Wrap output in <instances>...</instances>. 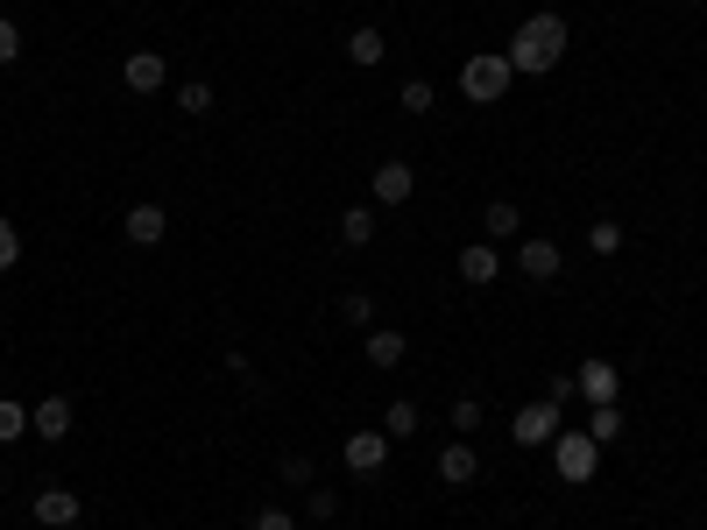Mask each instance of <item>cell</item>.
Here are the masks:
<instances>
[{
    "mask_svg": "<svg viewBox=\"0 0 707 530\" xmlns=\"http://www.w3.org/2000/svg\"><path fill=\"white\" fill-rule=\"evenodd\" d=\"M509 71H523V79H538V71H552L566 57V22L559 14H531V22L517 28V36H509Z\"/></svg>",
    "mask_w": 707,
    "mask_h": 530,
    "instance_id": "6da1fadb",
    "label": "cell"
},
{
    "mask_svg": "<svg viewBox=\"0 0 707 530\" xmlns=\"http://www.w3.org/2000/svg\"><path fill=\"white\" fill-rule=\"evenodd\" d=\"M509 79H517V71H509L503 50H474L468 64H460V93H468L474 106H495V99L509 93Z\"/></svg>",
    "mask_w": 707,
    "mask_h": 530,
    "instance_id": "7a4b0ae2",
    "label": "cell"
},
{
    "mask_svg": "<svg viewBox=\"0 0 707 530\" xmlns=\"http://www.w3.org/2000/svg\"><path fill=\"white\" fill-rule=\"evenodd\" d=\"M552 467H559L566 488H588V481L601 474V446L588 432H566V424H559V438H552Z\"/></svg>",
    "mask_w": 707,
    "mask_h": 530,
    "instance_id": "3957f363",
    "label": "cell"
},
{
    "mask_svg": "<svg viewBox=\"0 0 707 530\" xmlns=\"http://www.w3.org/2000/svg\"><path fill=\"white\" fill-rule=\"evenodd\" d=\"M559 411H566V403L531 397V403L517 411V424H509V432H517V446H552V438H559Z\"/></svg>",
    "mask_w": 707,
    "mask_h": 530,
    "instance_id": "277c9868",
    "label": "cell"
},
{
    "mask_svg": "<svg viewBox=\"0 0 707 530\" xmlns=\"http://www.w3.org/2000/svg\"><path fill=\"white\" fill-rule=\"evenodd\" d=\"M375 205H411V191H417V170L403 156H389V163H375Z\"/></svg>",
    "mask_w": 707,
    "mask_h": 530,
    "instance_id": "5b68a950",
    "label": "cell"
},
{
    "mask_svg": "<svg viewBox=\"0 0 707 530\" xmlns=\"http://www.w3.org/2000/svg\"><path fill=\"white\" fill-rule=\"evenodd\" d=\"M120 79H128V93H163V85H170V64H163V50H128Z\"/></svg>",
    "mask_w": 707,
    "mask_h": 530,
    "instance_id": "8992f818",
    "label": "cell"
},
{
    "mask_svg": "<svg viewBox=\"0 0 707 530\" xmlns=\"http://www.w3.org/2000/svg\"><path fill=\"white\" fill-rule=\"evenodd\" d=\"M79 517H85V503H79L71 488H43V495H36V523H43V530H71Z\"/></svg>",
    "mask_w": 707,
    "mask_h": 530,
    "instance_id": "52a82bcc",
    "label": "cell"
},
{
    "mask_svg": "<svg viewBox=\"0 0 707 530\" xmlns=\"http://www.w3.org/2000/svg\"><path fill=\"white\" fill-rule=\"evenodd\" d=\"M474 474H481V452L468 446V438H446V452H439V481H446V488H468Z\"/></svg>",
    "mask_w": 707,
    "mask_h": 530,
    "instance_id": "ba28073f",
    "label": "cell"
},
{
    "mask_svg": "<svg viewBox=\"0 0 707 530\" xmlns=\"http://www.w3.org/2000/svg\"><path fill=\"white\" fill-rule=\"evenodd\" d=\"M340 452H347L354 474H382V460H389V432H354Z\"/></svg>",
    "mask_w": 707,
    "mask_h": 530,
    "instance_id": "9c48e42d",
    "label": "cell"
},
{
    "mask_svg": "<svg viewBox=\"0 0 707 530\" xmlns=\"http://www.w3.org/2000/svg\"><path fill=\"white\" fill-rule=\"evenodd\" d=\"M580 397L588 403H615V389H623V375H615V361H580Z\"/></svg>",
    "mask_w": 707,
    "mask_h": 530,
    "instance_id": "30bf717a",
    "label": "cell"
},
{
    "mask_svg": "<svg viewBox=\"0 0 707 530\" xmlns=\"http://www.w3.org/2000/svg\"><path fill=\"white\" fill-rule=\"evenodd\" d=\"M517 269L531 283H552V276H559V240H523V248H517Z\"/></svg>",
    "mask_w": 707,
    "mask_h": 530,
    "instance_id": "8fae6325",
    "label": "cell"
},
{
    "mask_svg": "<svg viewBox=\"0 0 707 530\" xmlns=\"http://www.w3.org/2000/svg\"><path fill=\"white\" fill-rule=\"evenodd\" d=\"M28 432L36 438H71V397H43L36 411H28Z\"/></svg>",
    "mask_w": 707,
    "mask_h": 530,
    "instance_id": "7c38bea8",
    "label": "cell"
},
{
    "mask_svg": "<svg viewBox=\"0 0 707 530\" xmlns=\"http://www.w3.org/2000/svg\"><path fill=\"white\" fill-rule=\"evenodd\" d=\"M163 234H170V220H163V205H128V240H134V248H156Z\"/></svg>",
    "mask_w": 707,
    "mask_h": 530,
    "instance_id": "4fadbf2b",
    "label": "cell"
},
{
    "mask_svg": "<svg viewBox=\"0 0 707 530\" xmlns=\"http://www.w3.org/2000/svg\"><path fill=\"white\" fill-rule=\"evenodd\" d=\"M460 276H468V283H495V276H503V255H495V240L460 248Z\"/></svg>",
    "mask_w": 707,
    "mask_h": 530,
    "instance_id": "5bb4252c",
    "label": "cell"
},
{
    "mask_svg": "<svg viewBox=\"0 0 707 530\" xmlns=\"http://www.w3.org/2000/svg\"><path fill=\"white\" fill-rule=\"evenodd\" d=\"M403 354H411V340H403L397 326H375L368 332V368H397Z\"/></svg>",
    "mask_w": 707,
    "mask_h": 530,
    "instance_id": "9a60e30c",
    "label": "cell"
},
{
    "mask_svg": "<svg viewBox=\"0 0 707 530\" xmlns=\"http://www.w3.org/2000/svg\"><path fill=\"white\" fill-rule=\"evenodd\" d=\"M481 234H488V240H517L523 234V212L509 205V199H495L488 212H481Z\"/></svg>",
    "mask_w": 707,
    "mask_h": 530,
    "instance_id": "2e32d148",
    "label": "cell"
},
{
    "mask_svg": "<svg viewBox=\"0 0 707 530\" xmlns=\"http://www.w3.org/2000/svg\"><path fill=\"white\" fill-rule=\"evenodd\" d=\"M382 50H389V43H382V28H354V36H347V57H354L361 71H368V64H382Z\"/></svg>",
    "mask_w": 707,
    "mask_h": 530,
    "instance_id": "e0dca14e",
    "label": "cell"
},
{
    "mask_svg": "<svg viewBox=\"0 0 707 530\" xmlns=\"http://www.w3.org/2000/svg\"><path fill=\"white\" fill-rule=\"evenodd\" d=\"M340 240H347V248H368V240H375V212H368V205L340 212Z\"/></svg>",
    "mask_w": 707,
    "mask_h": 530,
    "instance_id": "ac0fdd59",
    "label": "cell"
},
{
    "mask_svg": "<svg viewBox=\"0 0 707 530\" xmlns=\"http://www.w3.org/2000/svg\"><path fill=\"white\" fill-rule=\"evenodd\" d=\"M588 438H594V446L623 438V403H594V417H588Z\"/></svg>",
    "mask_w": 707,
    "mask_h": 530,
    "instance_id": "d6986e66",
    "label": "cell"
},
{
    "mask_svg": "<svg viewBox=\"0 0 707 530\" xmlns=\"http://www.w3.org/2000/svg\"><path fill=\"white\" fill-rule=\"evenodd\" d=\"M14 438H28V411L14 397H0V446H14Z\"/></svg>",
    "mask_w": 707,
    "mask_h": 530,
    "instance_id": "ffe728a7",
    "label": "cell"
},
{
    "mask_svg": "<svg viewBox=\"0 0 707 530\" xmlns=\"http://www.w3.org/2000/svg\"><path fill=\"white\" fill-rule=\"evenodd\" d=\"M177 106H185V114H213V85H205V79H185V85H177Z\"/></svg>",
    "mask_w": 707,
    "mask_h": 530,
    "instance_id": "44dd1931",
    "label": "cell"
},
{
    "mask_svg": "<svg viewBox=\"0 0 707 530\" xmlns=\"http://www.w3.org/2000/svg\"><path fill=\"white\" fill-rule=\"evenodd\" d=\"M382 432L389 438H411L417 432V403H389V411H382Z\"/></svg>",
    "mask_w": 707,
    "mask_h": 530,
    "instance_id": "7402d4cb",
    "label": "cell"
},
{
    "mask_svg": "<svg viewBox=\"0 0 707 530\" xmlns=\"http://www.w3.org/2000/svg\"><path fill=\"white\" fill-rule=\"evenodd\" d=\"M283 481H291V488H311V481H319L311 452H283Z\"/></svg>",
    "mask_w": 707,
    "mask_h": 530,
    "instance_id": "603a6c76",
    "label": "cell"
},
{
    "mask_svg": "<svg viewBox=\"0 0 707 530\" xmlns=\"http://www.w3.org/2000/svg\"><path fill=\"white\" fill-rule=\"evenodd\" d=\"M397 99H403V114H432V106H439V93H432L425 79H411V85H403Z\"/></svg>",
    "mask_w": 707,
    "mask_h": 530,
    "instance_id": "cb8c5ba5",
    "label": "cell"
},
{
    "mask_svg": "<svg viewBox=\"0 0 707 530\" xmlns=\"http://www.w3.org/2000/svg\"><path fill=\"white\" fill-rule=\"evenodd\" d=\"M588 248L594 255H615V248H623V226H615V220H594L588 226Z\"/></svg>",
    "mask_w": 707,
    "mask_h": 530,
    "instance_id": "d4e9b609",
    "label": "cell"
},
{
    "mask_svg": "<svg viewBox=\"0 0 707 530\" xmlns=\"http://www.w3.org/2000/svg\"><path fill=\"white\" fill-rule=\"evenodd\" d=\"M14 262H22V234H14V220L0 212V276H8Z\"/></svg>",
    "mask_w": 707,
    "mask_h": 530,
    "instance_id": "484cf974",
    "label": "cell"
},
{
    "mask_svg": "<svg viewBox=\"0 0 707 530\" xmlns=\"http://www.w3.org/2000/svg\"><path fill=\"white\" fill-rule=\"evenodd\" d=\"M481 417H488V411H481L474 397H460V403H453V432H460V438H474V432H481Z\"/></svg>",
    "mask_w": 707,
    "mask_h": 530,
    "instance_id": "4316f807",
    "label": "cell"
},
{
    "mask_svg": "<svg viewBox=\"0 0 707 530\" xmlns=\"http://www.w3.org/2000/svg\"><path fill=\"white\" fill-rule=\"evenodd\" d=\"M14 57H22V28H14V22H8V14H0V71H8V64H14Z\"/></svg>",
    "mask_w": 707,
    "mask_h": 530,
    "instance_id": "83f0119b",
    "label": "cell"
},
{
    "mask_svg": "<svg viewBox=\"0 0 707 530\" xmlns=\"http://www.w3.org/2000/svg\"><path fill=\"white\" fill-rule=\"evenodd\" d=\"M340 311H347V326H368V318H375V297H368V291H354Z\"/></svg>",
    "mask_w": 707,
    "mask_h": 530,
    "instance_id": "f1b7e54d",
    "label": "cell"
},
{
    "mask_svg": "<svg viewBox=\"0 0 707 530\" xmlns=\"http://www.w3.org/2000/svg\"><path fill=\"white\" fill-rule=\"evenodd\" d=\"M545 397H552V403H574V397H580V382H574V375H552Z\"/></svg>",
    "mask_w": 707,
    "mask_h": 530,
    "instance_id": "f546056e",
    "label": "cell"
},
{
    "mask_svg": "<svg viewBox=\"0 0 707 530\" xmlns=\"http://www.w3.org/2000/svg\"><path fill=\"white\" fill-rule=\"evenodd\" d=\"M255 530H297V517H291V509H262V517H255Z\"/></svg>",
    "mask_w": 707,
    "mask_h": 530,
    "instance_id": "4dcf8cb0",
    "label": "cell"
},
{
    "mask_svg": "<svg viewBox=\"0 0 707 530\" xmlns=\"http://www.w3.org/2000/svg\"><path fill=\"white\" fill-rule=\"evenodd\" d=\"M305 509H311V517H319V523H326V517H333V509H340V495H326V488H311V503H305Z\"/></svg>",
    "mask_w": 707,
    "mask_h": 530,
    "instance_id": "1f68e13d",
    "label": "cell"
}]
</instances>
